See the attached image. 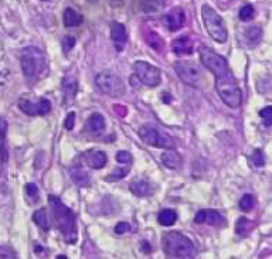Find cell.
Segmentation results:
<instances>
[{
	"mask_svg": "<svg viewBox=\"0 0 272 259\" xmlns=\"http://www.w3.org/2000/svg\"><path fill=\"white\" fill-rule=\"evenodd\" d=\"M48 204L53 210L55 226L61 233L63 238L68 244H75L78 238V231H77V217L73 210L68 208L66 204H63V201L57 196H48Z\"/></svg>",
	"mask_w": 272,
	"mask_h": 259,
	"instance_id": "6da1fadb",
	"label": "cell"
},
{
	"mask_svg": "<svg viewBox=\"0 0 272 259\" xmlns=\"http://www.w3.org/2000/svg\"><path fill=\"white\" fill-rule=\"evenodd\" d=\"M21 71L28 81H39L46 77V55L36 47H26L20 55Z\"/></svg>",
	"mask_w": 272,
	"mask_h": 259,
	"instance_id": "7a4b0ae2",
	"label": "cell"
},
{
	"mask_svg": "<svg viewBox=\"0 0 272 259\" xmlns=\"http://www.w3.org/2000/svg\"><path fill=\"white\" fill-rule=\"evenodd\" d=\"M162 246L169 258L189 259L194 258L196 255V249H194L192 239L177 231L165 234L162 238Z\"/></svg>",
	"mask_w": 272,
	"mask_h": 259,
	"instance_id": "3957f363",
	"label": "cell"
},
{
	"mask_svg": "<svg viewBox=\"0 0 272 259\" xmlns=\"http://www.w3.org/2000/svg\"><path fill=\"white\" fill-rule=\"evenodd\" d=\"M216 89L219 92L221 101L227 107L237 109L243 102V92L237 85V81L234 78L232 73L227 74L224 77L216 78Z\"/></svg>",
	"mask_w": 272,
	"mask_h": 259,
	"instance_id": "277c9868",
	"label": "cell"
},
{
	"mask_svg": "<svg viewBox=\"0 0 272 259\" xmlns=\"http://www.w3.org/2000/svg\"><path fill=\"white\" fill-rule=\"evenodd\" d=\"M201 17L213 40H216L217 43H226L228 39V33H227L226 23L223 20V17L208 5L201 7Z\"/></svg>",
	"mask_w": 272,
	"mask_h": 259,
	"instance_id": "5b68a950",
	"label": "cell"
},
{
	"mask_svg": "<svg viewBox=\"0 0 272 259\" xmlns=\"http://www.w3.org/2000/svg\"><path fill=\"white\" fill-rule=\"evenodd\" d=\"M200 60L210 73L214 74L216 78L224 77L227 74L231 73L226 58L223 55H220V54L214 53L211 48H208V47H201L200 48Z\"/></svg>",
	"mask_w": 272,
	"mask_h": 259,
	"instance_id": "8992f818",
	"label": "cell"
},
{
	"mask_svg": "<svg viewBox=\"0 0 272 259\" xmlns=\"http://www.w3.org/2000/svg\"><path fill=\"white\" fill-rule=\"evenodd\" d=\"M95 82L102 92L109 95L111 98H120L125 93V85L124 81L120 80L116 74L111 71H104L97 75Z\"/></svg>",
	"mask_w": 272,
	"mask_h": 259,
	"instance_id": "52a82bcc",
	"label": "cell"
},
{
	"mask_svg": "<svg viewBox=\"0 0 272 259\" xmlns=\"http://www.w3.org/2000/svg\"><path fill=\"white\" fill-rule=\"evenodd\" d=\"M174 71L180 80L192 88H201L204 78L199 67L189 61H179L174 64Z\"/></svg>",
	"mask_w": 272,
	"mask_h": 259,
	"instance_id": "ba28073f",
	"label": "cell"
},
{
	"mask_svg": "<svg viewBox=\"0 0 272 259\" xmlns=\"http://www.w3.org/2000/svg\"><path fill=\"white\" fill-rule=\"evenodd\" d=\"M140 139L145 143L155 147H163V149H176V140L166 133H162L153 126H142L139 129Z\"/></svg>",
	"mask_w": 272,
	"mask_h": 259,
	"instance_id": "9c48e42d",
	"label": "cell"
},
{
	"mask_svg": "<svg viewBox=\"0 0 272 259\" xmlns=\"http://www.w3.org/2000/svg\"><path fill=\"white\" fill-rule=\"evenodd\" d=\"M133 70H135V75L139 78L143 85L153 88L160 84V70L146 61H136Z\"/></svg>",
	"mask_w": 272,
	"mask_h": 259,
	"instance_id": "30bf717a",
	"label": "cell"
},
{
	"mask_svg": "<svg viewBox=\"0 0 272 259\" xmlns=\"http://www.w3.org/2000/svg\"><path fill=\"white\" fill-rule=\"evenodd\" d=\"M19 108L21 112H24L28 116H44L51 111V102L46 98H40L36 104H33L32 101L21 98L19 101Z\"/></svg>",
	"mask_w": 272,
	"mask_h": 259,
	"instance_id": "8fae6325",
	"label": "cell"
},
{
	"mask_svg": "<svg viewBox=\"0 0 272 259\" xmlns=\"http://www.w3.org/2000/svg\"><path fill=\"white\" fill-rule=\"evenodd\" d=\"M162 21H163L165 27L169 28L170 31H177L186 23V13L182 7H174L169 13L163 16Z\"/></svg>",
	"mask_w": 272,
	"mask_h": 259,
	"instance_id": "7c38bea8",
	"label": "cell"
},
{
	"mask_svg": "<svg viewBox=\"0 0 272 259\" xmlns=\"http://www.w3.org/2000/svg\"><path fill=\"white\" fill-rule=\"evenodd\" d=\"M194 221L197 224H207L211 226H227V219L216 210H201L196 214Z\"/></svg>",
	"mask_w": 272,
	"mask_h": 259,
	"instance_id": "4fadbf2b",
	"label": "cell"
},
{
	"mask_svg": "<svg viewBox=\"0 0 272 259\" xmlns=\"http://www.w3.org/2000/svg\"><path fill=\"white\" fill-rule=\"evenodd\" d=\"M111 39H112V43L115 48H116V51L122 53L126 46V41H128L125 26L118 23V21H113L111 24Z\"/></svg>",
	"mask_w": 272,
	"mask_h": 259,
	"instance_id": "5bb4252c",
	"label": "cell"
},
{
	"mask_svg": "<svg viewBox=\"0 0 272 259\" xmlns=\"http://www.w3.org/2000/svg\"><path fill=\"white\" fill-rule=\"evenodd\" d=\"M129 188H131V193L135 194L136 197H149V196L155 194L158 187L150 180L139 179L132 181Z\"/></svg>",
	"mask_w": 272,
	"mask_h": 259,
	"instance_id": "9a60e30c",
	"label": "cell"
},
{
	"mask_svg": "<svg viewBox=\"0 0 272 259\" xmlns=\"http://www.w3.org/2000/svg\"><path fill=\"white\" fill-rule=\"evenodd\" d=\"M61 91L64 96V104H71L75 100V95L78 91V81L74 77H66L61 82Z\"/></svg>",
	"mask_w": 272,
	"mask_h": 259,
	"instance_id": "2e32d148",
	"label": "cell"
},
{
	"mask_svg": "<svg viewBox=\"0 0 272 259\" xmlns=\"http://www.w3.org/2000/svg\"><path fill=\"white\" fill-rule=\"evenodd\" d=\"M172 51L176 55H192L193 54V41L190 37L183 36V37H177L176 40L172 43Z\"/></svg>",
	"mask_w": 272,
	"mask_h": 259,
	"instance_id": "e0dca14e",
	"label": "cell"
},
{
	"mask_svg": "<svg viewBox=\"0 0 272 259\" xmlns=\"http://www.w3.org/2000/svg\"><path fill=\"white\" fill-rule=\"evenodd\" d=\"M106 154L102 150H89L85 154V161L94 170H100L106 165Z\"/></svg>",
	"mask_w": 272,
	"mask_h": 259,
	"instance_id": "ac0fdd59",
	"label": "cell"
},
{
	"mask_svg": "<svg viewBox=\"0 0 272 259\" xmlns=\"http://www.w3.org/2000/svg\"><path fill=\"white\" fill-rule=\"evenodd\" d=\"M70 176L77 186L86 187L89 184V176H88L85 169L80 165H74V166L70 167Z\"/></svg>",
	"mask_w": 272,
	"mask_h": 259,
	"instance_id": "d6986e66",
	"label": "cell"
},
{
	"mask_svg": "<svg viewBox=\"0 0 272 259\" xmlns=\"http://www.w3.org/2000/svg\"><path fill=\"white\" fill-rule=\"evenodd\" d=\"M86 129L94 135H100L105 131V118L98 112L93 113L86 122Z\"/></svg>",
	"mask_w": 272,
	"mask_h": 259,
	"instance_id": "ffe728a7",
	"label": "cell"
},
{
	"mask_svg": "<svg viewBox=\"0 0 272 259\" xmlns=\"http://www.w3.org/2000/svg\"><path fill=\"white\" fill-rule=\"evenodd\" d=\"M162 161L169 169H179L180 163H182V157L174 149H167L166 152L162 154Z\"/></svg>",
	"mask_w": 272,
	"mask_h": 259,
	"instance_id": "44dd1931",
	"label": "cell"
},
{
	"mask_svg": "<svg viewBox=\"0 0 272 259\" xmlns=\"http://www.w3.org/2000/svg\"><path fill=\"white\" fill-rule=\"evenodd\" d=\"M33 221L40 226L43 231H50V228H51V221H50V217H48L46 208L36 210L33 213Z\"/></svg>",
	"mask_w": 272,
	"mask_h": 259,
	"instance_id": "7402d4cb",
	"label": "cell"
},
{
	"mask_svg": "<svg viewBox=\"0 0 272 259\" xmlns=\"http://www.w3.org/2000/svg\"><path fill=\"white\" fill-rule=\"evenodd\" d=\"M84 20V17L81 16L80 13H77L74 9H66L64 10V17H63V21H64V26L67 28H71V27L80 26L81 23Z\"/></svg>",
	"mask_w": 272,
	"mask_h": 259,
	"instance_id": "603a6c76",
	"label": "cell"
},
{
	"mask_svg": "<svg viewBox=\"0 0 272 259\" xmlns=\"http://www.w3.org/2000/svg\"><path fill=\"white\" fill-rule=\"evenodd\" d=\"M158 221H159L160 225L163 226L173 225L177 221V213L174 210H170V208H165L158 215Z\"/></svg>",
	"mask_w": 272,
	"mask_h": 259,
	"instance_id": "cb8c5ba5",
	"label": "cell"
},
{
	"mask_svg": "<svg viewBox=\"0 0 272 259\" xmlns=\"http://www.w3.org/2000/svg\"><path fill=\"white\" fill-rule=\"evenodd\" d=\"M162 7H163V0H140V9L143 13H156Z\"/></svg>",
	"mask_w": 272,
	"mask_h": 259,
	"instance_id": "d4e9b609",
	"label": "cell"
},
{
	"mask_svg": "<svg viewBox=\"0 0 272 259\" xmlns=\"http://www.w3.org/2000/svg\"><path fill=\"white\" fill-rule=\"evenodd\" d=\"M261 37H262V28L258 26L250 27L246 31V39L248 46L255 47L261 41Z\"/></svg>",
	"mask_w": 272,
	"mask_h": 259,
	"instance_id": "484cf974",
	"label": "cell"
},
{
	"mask_svg": "<svg viewBox=\"0 0 272 259\" xmlns=\"http://www.w3.org/2000/svg\"><path fill=\"white\" fill-rule=\"evenodd\" d=\"M131 165H125V167H118L116 170H113L108 177H106V181H119L124 177H126V174L131 170Z\"/></svg>",
	"mask_w": 272,
	"mask_h": 259,
	"instance_id": "4316f807",
	"label": "cell"
},
{
	"mask_svg": "<svg viewBox=\"0 0 272 259\" xmlns=\"http://www.w3.org/2000/svg\"><path fill=\"white\" fill-rule=\"evenodd\" d=\"M146 43L152 47L153 50H156V51H162L163 50V41H162V39L156 33H147Z\"/></svg>",
	"mask_w": 272,
	"mask_h": 259,
	"instance_id": "83f0119b",
	"label": "cell"
},
{
	"mask_svg": "<svg viewBox=\"0 0 272 259\" xmlns=\"http://www.w3.org/2000/svg\"><path fill=\"white\" fill-rule=\"evenodd\" d=\"M238 206L243 211H250V210H252L254 206H255V197L251 196V194L243 196V199H239Z\"/></svg>",
	"mask_w": 272,
	"mask_h": 259,
	"instance_id": "f1b7e54d",
	"label": "cell"
},
{
	"mask_svg": "<svg viewBox=\"0 0 272 259\" xmlns=\"http://www.w3.org/2000/svg\"><path fill=\"white\" fill-rule=\"evenodd\" d=\"M250 228H251L250 221H248L246 217H241V218L237 221V224H235V233L243 237V235H246V234L250 231Z\"/></svg>",
	"mask_w": 272,
	"mask_h": 259,
	"instance_id": "f546056e",
	"label": "cell"
},
{
	"mask_svg": "<svg viewBox=\"0 0 272 259\" xmlns=\"http://www.w3.org/2000/svg\"><path fill=\"white\" fill-rule=\"evenodd\" d=\"M254 16H255V10L251 5H246V6L241 7V10H239V19L241 20L250 21L254 19Z\"/></svg>",
	"mask_w": 272,
	"mask_h": 259,
	"instance_id": "4dcf8cb0",
	"label": "cell"
},
{
	"mask_svg": "<svg viewBox=\"0 0 272 259\" xmlns=\"http://www.w3.org/2000/svg\"><path fill=\"white\" fill-rule=\"evenodd\" d=\"M116 161L120 163V165H132V154L129 152H126V150H120V152H118V154H116Z\"/></svg>",
	"mask_w": 272,
	"mask_h": 259,
	"instance_id": "1f68e13d",
	"label": "cell"
},
{
	"mask_svg": "<svg viewBox=\"0 0 272 259\" xmlns=\"http://www.w3.org/2000/svg\"><path fill=\"white\" fill-rule=\"evenodd\" d=\"M251 161H252V165H254L255 167L265 166V157H264V153L261 152V150H255V152L252 153Z\"/></svg>",
	"mask_w": 272,
	"mask_h": 259,
	"instance_id": "d6a6232c",
	"label": "cell"
},
{
	"mask_svg": "<svg viewBox=\"0 0 272 259\" xmlns=\"http://www.w3.org/2000/svg\"><path fill=\"white\" fill-rule=\"evenodd\" d=\"M26 193L30 199L33 200V203H37V201H39V196H40V194H39V188H37V186H36L34 183L26 184Z\"/></svg>",
	"mask_w": 272,
	"mask_h": 259,
	"instance_id": "836d02e7",
	"label": "cell"
},
{
	"mask_svg": "<svg viewBox=\"0 0 272 259\" xmlns=\"http://www.w3.org/2000/svg\"><path fill=\"white\" fill-rule=\"evenodd\" d=\"M75 46V39H74L73 36H67L64 37V40H63V50H64V53H68V51H71Z\"/></svg>",
	"mask_w": 272,
	"mask_h": 259,
	"instance_id": "e575fe53",
	"label": "cell"
},
{
	"mask_svg": "<svg viewBox=\"0 0 272 259\" xmlns=\"http://www.w3.org/2000/svg\"><path fill=\"white\" fill-rule=\"evenodd\" d=\"M259 116H261V118H264L266 125H269L272 120V108L266 107V108H264V109H261V111H259Z\"/></svg>",
	"mask_w": 272,
	"mask_h": 259,
	"instance_id": "d590c367",
	"label": "cell"
},
{
	"mask_svg": "<svg viewBox=\"0 0 272 259\" xmlns=\"http://www.w3.org/2000/svg\"><path fill=\"white\" fill-rule=\"evenodd\" d=\"M74 123H75V113L70 112L67 115L66 120H64V127H66L67 131H73Z\"/></svg>",
	"mask_w": 272,
	"mask_h": 259,
	"instance_id": "8d00e7d4",
	"label": "cell"
},
{
	"mask_svg": "<svg viewBox=\"0 0 272 259\" xmlns=\"http://www.w3.org/2000/svg\"><path fill=\"white\" fill-rule=\"evenodd\" d=\"M131 231V225L128 224V222H118L116 224V226H115V233L116 234H125V233H129Z\"/></svg>",
	"mask_w": 272,
	"mask_h": 259,
	"instance_id": "74e56055",
	"label": "cell"
},
{
	"mask_svg": "<svg viewBox=\"0 0 272 259\" xmlns=\"http://www.w3.org/2000/svg\"><path fill=\"white\" fill-rule=\"evenodd\" d=\"M7 131V123L0 118V136H5Z\"/></svg>",
	"mask_w": 272,
	"mask_h": 259,
	"instance_id": "f35d334b",
	"label": "cell"
},
{
	"mask_svg": "<svg viewBox=\"0 0 272 259\" xmlns=\"http://www.w3.org/2000/svg\"><path fill=\"white\" fill-rule=\"evenodd\" d=\"M115 111H116V112L119 113L120 116H125V115H126L125 107H120V105H116V107H115Z\"/></svg>",
	"mask_w": 272,
	"mask_h": 259,
	"instance_id": "ab89813d",
	"label": "cell"
},
{
	"mask_svg": "<svg viewBox=\"0 0 272 259\" xmlns=\"http://www.w3.org/2000/svg\"><path fill=\"white\" fill-rule=\"evenodd\" d=\"M131 84H132L133 88H139V78L136 77V75H133V77H131Z\"/></svg>",
	"mask_w": 272,
	"mask_h": 259,
	"instance_id": "60d3db41",
	"label": "cell"
},
{
	"mask_svg": "<svg viewBox=\"0 0 272 259\" xmlns=\"http://www.w3.org/2000/svg\"><path fill=\"white\" fill-rule=\"evenodd\" d=\"M142 244H143L142 249H143V251H147V252H150V248H149V245H147V242H142Z\"/></svg>",
	"mask_w": 272,
	"mask_h": 259,
	"instance_id": "b9f144b4",
	"label": "cell"
},
{
	"mask_svg": "<svg viewBox=\"0 0 272 259\" xmlns=\"http://www.w3.org/2000/svg\"><path fill=\"white\" fill-rule=\"evenodd\" d=\"M2 172H3V166H2V154H0V176H2Z\"/></svg>",
	"mask_w": 272,
	"mask_h": 259,
	"instance_id": "7bdbcfd3",
	"label": "cell"
},
{
	"mask_svg": "<svg viewBox=\"0 0 272 259\" xmlns=\"http://www.w3.org/2000/svg\"><path fill=\"white\" fill-rule=\"evenodd\" d=\"M88 2H91V3H95V2H98V0H88Z\"/></svg>",
	"mask_w": 272,
	"mask_h": 259,
	"instance_id": "ee69618b",
	"label": "cell"
},
{
	"mask_svg": "<svg viewBox=\"0 0 272 259\" xmlns=\"http://www.w3.org/2000/svg\"><path fill=\"white\" fill-rule=\"evenodd\" d=\"M43 2H48V0H43Z\"/></svg>",
	"mask_w": 272,
	"mask_h": 259,
	"instance_id": "f6af8a7d",
	"label": "cell"
}]
</instances>
